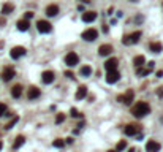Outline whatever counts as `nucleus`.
<instances>
[{
	"mask_svg": "<svg viewBox=\"0 0 163 152\" xmlns=\"http://www.w3.org/2000/svg\"><path fill=\"white\" fill-rule=\"evenodd\" d=\"M65 121V114H62V112H59L57 117H55V124H62Z\"/></svg>",
	"mask_w": 163,
	"mask_h": 152,
	"instance_id": "31",
	"label": "nucleus"
},
{
	"mask_svg": "<svg viewBox=\"0 0 163 152\" xmlns=\"http://www.w3.org/2000/svg\"><path fill=\"white\" fill-rule=\"evenodd\" d=\"M128 38H130V43L133 44V43H138L139 41V38H141V32H133L132 35H128Z\"/></svg>",
	"mask_w": 163,
	"mask_h": 152,
	"instance_id": "24",
	"label": "nucleus"
},
{
	"mask_svg": "<svg viewBox=\"0 0 163 152\" xmlns=\"http://www.w3.org/2000/svg\"><path fill=\"white\" fill-rule=\"evenodd\" d=\"M16 25H18V30H21V32H27L30 29V22L27 19H19Z\"/></svg>",
	"mask_w": 163,
	"mask_h": 152,
	"instance_id": "15",
	"label": "nucleus"
},
{
	"mask_svg": "<svg viewBox=\"0 0 163 152\" xmlns=\"http://www.w3.org/2000/svg\"><path fill=\"white\" fill-rule=\"evenodd\" d=\"M14 11V5L13 3H5L2 7V14H11Z\"/></svg>",
	"mask_w": 163,
	"mask_h": 152,
	"instance_id": "22",
	"label": "nucleus"
},
{
	"mask_svg": "<svg viewBox=\"0 0 163 152\" xmlns=\"http://www.w3.org/2000/svg\"><path fill=\"white\" fill-rule=\"evenodd\" d=\"M33 18V13H32V11H27V13H25V16H24V19H27V21H29V19H32Z\"/></svg>",
	"mask_w": 163,
	"mask_h": 152,
	"instance_id": "35",
	"label": "nucleus"
},
{
	"mask_svg": "<svg viewBox=\"0 0 163 152\" xmlns=\"http://www.w3.org/2000/svg\"><path fill=\"white\" fill-rule=\"evenodd\" d=\"M2 148H3V143H2V141H0V151H2Z\"/></svg>",
	"mask_w": 163,
	"mask_h": 152,
	"instance_id": "42",
	"label": "nucleus"
},
{
	"mask_svg": "<svg viewBox=\"0 0 163 152\" xmlns=\"http://www.w3.org/2000/svg\"><path fill=\"white\" fill-rule=\"evenodd\" d=\"M44 11H46V16H49V18H52V16H55V14L59 13V7H57L55 3H52V5H48V7H46V10H44Z\"/></svg>",
	"mask_w": 163,
	"mask_h": 152,
	"instance_id": "14",
	"label": "nucleus"
},
{
	"mask_svg": "<svg viewBox=\"0 0 163 152\" xmlns=\"http://www.w3.org/2000/svg\"><path fill=\"white\" fill-rule=\"evenodd\" d=\"M82 40H86V41H95L98 38V30L97 29H86L82 32Z\"/></svg>",
	"mask_w": 163,
	"mask_h": 152,
	"instance_id": "3",
	"label": "nucleus"
},
{
	"mask_svg": "<svg viewBox=\"0 0 163 152\" xmlns=\"http://www.w3.org/2000/svg\"><path fill=\"white\" fill-rule=\"evenodd\" d=\"M70 114H71V117H81V112L78 111L76 108H71L70 109Z\"/></svg>",
	"mask_w": 163,
	"mask_h": 152,
	"instance_id": "30",
	"label": "nucleus"
},
{
	"mask_svg": "<svg viewBox=\"0 0 163 152\" xmlns=\"http://www.w3.org/2000/svg\"><path fill=\"white\" fill-rule=\"evenodd\" d=\"M123 132H125L127 136H133V135L141 132V125H138V124H128V125L123 128Z\"/></svg>",
	"mask_w": 163,
	"mask_h": 152,
	"instance_id": "6",
	"label": "nucleus"
},
{
	"mask_svg": "<svg viewBox=\"0 0 163 152\" xmlns=\"http://www.w3.org/2000/svg\"><path fill=\"white\" fill-rule=\"evenodd\" d=\"M41 79H43V82H44V84H52V82H54V79H55L54 71H43Z\"/></svg>",
	"mask_w": 163,
	"mask_h": 152,
	"instance_id": "13",
	"label": "nucleus"
},
{
	"mask_svg": "<svg viewBox=\"0 0 163 152\" xmlns=\"http://www.w3.org/2000/svg\"><path fill=\"white\" fill-rule=\"evenodd\" d=\"M122 43H123V44H132V43H130V38H128V35H125V37L122 38Z\"/></svg>",
	"mask_w": 163,
	"mask_h": 152,
	"instance_id": "36",
	"label": "nucleus"
},
{
	"mask_svg": "<svg viewBox=\"0 0 163 152\" xmlns=\"http://www.w3.org/2000/svg\"><path fill=\"white\" fill-rule=\"evenodd\" d=\"M90 75H92V68L89 65H84L82 68H81V76L87 78V76H90Z\"/></svg>",
	"mask_w": 163,
	"mask_h": 152,
	"instance_id": "25",
	"label": "nucleus"
},
{
	"mask_svg": "<svg viewBox=\"0 0 163 152\" xmlns=\"http://www.w3.org/2000/svg\"><path fill=\"white\" fill-rule=\"evenodd\" d=\"M160 121H162V124H163V117H162V119H160Z\"/></svg>",
	"mask_w": 163,
	"mask_h": 152,
	"instance_id": "45",
	"label": "nucleus"
},
{
	"mask_svg": "<svg viewBox=\"0 0 163 152\" xmlns=\"http://www.w3.org/2000/svg\"><path fill=\"white\" fill-rule=\"evenodd\" d=\"M65 76H67V78H70V79H75V75H73V71H70V70H67V71H65Z\"/></svg>",
	"mask_w": 163,
	"mask_h": 152,
	"instance_id": "34",
	"label": "nucleus"
},
{
	"mask_svg": "<svg viewBox=\"0 0 163 152\" xmlns=\"http://www.w3.org/2000/svg\"><path fill=\"white\" fill-rule=\"evenodd\" d=\"M128 152H136V149H135V148H132L130 151H128Z\"/></svg>",
	"mask_w": 163,
	"mask_h": 152,
	"instance_id": "41",
	"label": "nucleus"
},
{
	"mask_svg": "<svg viewBox=\"0 0 163 152\" xmlns=\"http://www.w3.org/2000/svg\"><path fill=\"white\" fill-rule=\"evenodd\" d=\"M11 95H13L14 98H19L22 95V86L21 84H16V86H13V89H11Z\"/></svg>",
	"mask_w": 163,
	"mask_h": 152,
	"instance_id": "20",
	"label": "nucleus"
},
{
	"mask_svg": "<svg viewBox=\"0 0 163 152\" xmlns=\"http://www.w3.org/2000/svg\"><path fill=\"white\" fill-rule=\"evenodd\" d=\"M163 76V70H159L157 71V78H162Z\"/></svg>",
	"mask_w": 163,
	"mask_h": 152,
	"instance_id": "39",
	"label": "nucleus"
},
{
	"mask_svg": "<svg viewBox=\"0 0 163 152\" xmlns=\"http://www.w3.org/2000/svg\"><path fill=\"white\" fill-rule=\"evenodd\" d=\"M95 19H97V13H95V11H86V13L82 14L84 22H93Z\"/></svg>",
	"mask_w": 163,
	"mask_h": 152,
	"instance_id": "17",
	"label": "nucleus"
},
{
	"mask_svg": "<svg viewBox=\"0 0 163 152\" xmlns=\"http://www.w3.org/2000/svg\"><path fill=\"white\" fill-rule=\"evenodd\" d=\"M119 79H120V73L117 70L108 71V75H106V82H108V84H116Z\"/></svg>",
	"mask_w": 163,
	"mask_h": 152,
	"instance_id": "8",
	"label": "nucleus"
},
{
	"mask_svg": "<svg viewBox=\"0 0 163 152\" xmlns=\"http://www.w3.org/2000/svg\"><path fill=\"white\" fill-rule=\"evenodd\" d=\"M54 148H64L65 146V141H62V139H54Z\"/></svg>",
	"mask_w": 163,
	"mask_h": 152,
	"instance_id": "28",
	"label": "nucleus"
},
{
	"mask_svg": "<svg viewBox=\"0 0 163 152\" xmlns=\"http://www.w3.org/2000/svg\"><path fill=\"white\" fill-rule=\"evenodd\" d=\"M150 112V106L149 103H146V101H138L135 106H132V114L135 117H144V116H147Z\"/></svg>",
	"mask_w": 163,
	"mask_h": 152,
	"instance_id": "1",
	"label": "nucleus"
},
{
	"mask_svg": "<svg viewBox=\"0 0 163 152\" xmlns=\"http://www.w3.org/2000/svg\"><path fill=\"white\" fill-rule=\"evenodd\" d=\"M130 2H133V3H135V2H138V0H130Z\"/></svg>",
	"mask_w": 163,
	"mask_h": 152,
	"instance_id": "44",
	"label": "nucleus"
},
{
	"mask_svg": "<svg viewBox=\"0 0 163 152\" xmlns=\"http://www.w3.org/2000/svg\"><path fill=\"white\" fill-rule=\"evenodd\" d=\"M65 143H67V144H71V143H73V138H67Z\"/></svg>",
	"mask_w": 163,
	"mask_h": 152,
	"instance_id": "40",
	"label": "nucleus"
},
{
	"mask_svg": "<svg viewBox=\"0 0 163 152\" xmlns=\"http://www.w3.org/2000/svg\"><path fill=\"white\" fill-rule=\"evenodd\" d=\"M86 95H87V87H86V86H79V87H78L76 100H82V98H86Z\"/></svg>",
	"mask_w": 163,
	"mask_h": 152,
	"instance_id": "19",
	"label": "nucleus"
},
{
	"mask_svg": "<svg viewBox=\"0 0 163 152\" xmlns=\"http://www.w3.org/2000/svg\"><path fill=\"white\" fill-rule=\"evenodd\" d=\"M108 152H117L116 149H111V151H108Z\"/></svg>",
	"mask_w": 163,
	"mask_h": 152,
	"instance_id": "43",
	"label": "nucleus"
},
{
	"mask_svg": "<svg viewBox=\"0 0 163 152\" xmlns=\"http://www.w3.org/2000/svg\"><path fill=\"white\" fill-rule=\"evenodd\" d=\"M41 95V92H40V89L38 87H35V86H32V87H29V91H27V98L29 100H35V98H38Z\"/></svg>",
	"mask_w": 163,
	"mask_h": 152,
	"instance_id": "12",
	"label": "nucleus"
},
{
	"mask_svg": "<svg viewBox=\"0 0 163 152\" xmlns=\"http://www.w3.org/2000/svg\"><path fill=\"white\" fill-rule=\"evenodd\" d=\"M7 105H5V103H0V117H2V116H5V114H7Z\"/></svg>",
	"mask_w": 163,
	"mask_h": 152,
	"instance_id": "29",
	"label": "nucleus"
},
{
	"mask_svg": "<svg viewBox=\"0 0 163 152\" xmlns=\"http://www.w3.org/2000/svg\"><path fill=\"white\" fill-rule=\"evenodd\" d=\"M133 98H135V91H133V89H128L125 94H122V95H119V97H117V100H119L122 105H127V106L132 105Z\"/></svg>",
	"mask_w": 163,
	"mask_h": 152,
	"instance_id": "2",
	"label": "nucleus"
},
{
	"mask_svg": "<svg viewBox=\"0 0 163 152\" xmlns=\"http://www.w3.org/2000/svg\"><path fill=\"white\" fill-rule=\"evenodd\" d=\"M25 143V138L22 136V135H19V136H16V141L13 143V149H19L22 144Z\"/></svg>",
	"mask_w": 163,
	"mask_h": 152,
	"instance_id": "23",
	"label": "nucleus"
},
{
	"mask_svg": "<svg viewBox=\"0 0 163 152\" xmlns=\"http://www.w3.org/2000/svg\"><path fill=\"white\" fill-rule=\"evenodd\" d=\"M133 64H135V68H141V67L146 64L144 55H136V57L133 59Z\"/></svg>",
	"mask_w": 163,
	"mask_h": 152,
	"instance_id": "21",
	"label": "nucleus"
},
{
	"mask_svg": "<svg viewBox=\"0 0 163 152\" xmlns=\"http://www.w3.org/2000/svg\"><path fill=\"white\" fill-rule=\"evenodd\" d=\"M117 65H119V60H117L116 57H111L105 62V68L108 71H112V70H117Z\"/></svg>",
	"mask_w": 163,
	"mask_h": 152,
	"instance_id": "11",
	"label": "nucleus"
},
{
	"mask_svg": "<svg viewBox=\"0 0 163 152\" xmlns=\"http://www.w3.org/2000/svg\"><path fill=\"white\" fill-rule=\"evenodd\" d=\"M135 22H143V16H138V18H135Z\"/></svg>",
	"mask_w": 163,
	"mask_h": 152,
	"instance_id": "38",
	"label": "nucleus"
},
{
	"mask_svg": "<svg viewBox=\"0 0 163 152\" xmlns=\"http://www.w3.org/2000/svg\"><path fill=\"white\" fill-rule=\"evenodd\" d=\"M162 149V144L159 141H155V139H149L147 144H146V151L147 152H159Z\"/></svg>",
	"mask_w": 163,
	"mask_h": 152,
	"instance_id": "9",
	"label": "nucleus"
},
{
	"mask_svg": "<svg viewBox=\"0 0 163 152\" xmlns=\"http://www.w3.org/2000/svg\"><path fill=\"white\" fill-rule=\"evenodd\" d=\"M149 49L150 51H152V52H162V51H163V44L160 43V41H152V43H150L149 44Z\"/></svg>",
	"mask_w": 163,
	"mask_h": 152,
	"instance_id": "18",
	"label": "nucleus"
},
{
	"mask_svg": "<svg viewBox=\"0 0 163 152\" xmlns=\"http://www.w3.org/2000/svg\"><path fill=\"white\" fill-rule=\"evenodd\" d=\"M25 48L24 46H14L13 49L10 51V55H11V59H19L22 57V55H25Z\"/></svg>",
	"mask_w": 163,
	"mask_h": 152,
	"instance_id": "7",
	"label": "nucleus"
},
{
	"mask_svg": "<svg viewBox=\"0 0 163 152\" xmlns=\"http://www.w3.org/2000/svg\"><path fill=\"white\" fill-rule=\"evenodd\" d=\"M14 76H16V71H14V68H13V67H7V68L3 70V73H2L3 81H11Z\"/></svg>",
	"mask_w": 163,
	"mask_h": 152,
	"instance_id": "10",
	"label": "nucleus"
},
{
	"mask_svg": "<svg viewBox=\"0 0 163 152\" xmlns=\"http://www.w3.org/2000/svg\"><path fill=\"white\" fill-rule=\"evenodd\" d=\"M112 51H114V49H112L111 44H102V46L98 48V54L100 55H109Z\"/></svg>",
	"mask_w": 163,
	"mask_h": 152,
	"instance_id": "16",
	"label": "nucleus"
},
{
	"mask_svg": "<svg viewBox=\"0 0 163 152\" xmlns=\"http://www.w3.org/2000/svg\"><path fill=\"white\" fill-rule=\"evenodd\" d=\"M65 64L68 67H75L79 64V55H78L76 52H68L65 55Z\"/></svg>",
	"mask_w": 163,
	"mask_h": 152,
	"instance_id": "5",
	"label": "nucleus"
},
{
	"mask_svg": "<svg viewBox=\"0 0 163 152\" xmlns=\"http://www.w3.org/2000/svg\"><path fill=\"white\" fill-rule=\"evenodd\" d=\"M37 29H38V32H41V33H49L52 30V25H51V22H49V21L40 19L37 22Z\"/></svg>",
	"mask_w": 163,
	"mask_h": 152,
	"instance_id": "4",
	"label": "nucleus"
},
{
	"mask_svg": "<svg viewBox=\"0 0 163 152\" xmlns=\"http://www.w3.org/2000/svg\"><path fill=\"white\" fill-rule=\"evenodd\" d=\"M136 73H138L139 76H147V75H149V70H147V68H143V67H141V68H136Z\"/></svg>",
	"mask_w": 163,
	"mask_h": 152,
	"instance_id": "27",
	"label": "nucleus"
},
{
	"mask_svg": "<svg viewBox=\"0 0 163 152\" xmlns=\"http://www.w3.org/2000/svg\"><path fill=\"white\" fill-rule=\"evenodd\" d=\"M18 121H19V117H18V116L13 117V121H10V122L7 124V128H13V125H14V124L18 122Z\"/></svg>",
	"mask_w": 163,
	"mask_h": 152,
	"instance_id": "32",
	"label": "nucleus"
},
{
	"mask_svg": "<svg viewBox=\"0 0 163 152\" xmlns=\"http://www.w3.org/2000/svg\"><path fill=\"white\" fill-rule=\"evenodd\" d=\"M154 67H155V62H149V64H147V67H146V68H147V70H149V73H150V71L154 70Z\"/></svg>",
	"mask_w": 163,
	"mask_h": 152,
	"instance_id": "33",
	"label": "nucleus"
},
{
	"mask_svg": "<svg viewBox=\"0 0 163 152\" xmlns=\"http://www.w3.org/2000/svg\"><path fill=\"white\" fill-rule=\"evenodd\" d=\"M123 149H127V141H125V139H120V141L117 143V146H116V151L117 152H122Z\"/></svg>",
	"mask_w": 163,
	"mask_h": 152,
	"instance_id": "26",
	"label": "nucleus"
},
{
	"mask_svg": "<svg viewBox=\"0 0 163 152\" xmlns=\"http://www.w3.org/2000/svg\"><path fill=\"white\" fill-rule=\"evenodd\" d=\"M157 95H159L160 98H163V87H159V89H157Z\"/></svg>",
	"mask_w": 163,
	"mask_h": 152,
	"instance_id": "37",
	"label": "nucleus"
}]
</instances>
